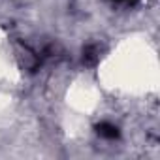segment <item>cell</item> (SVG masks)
Masks as SVG:
<instances>
[{
  "label": "cell",
  "mask_w": 160,
  "mask_h": 160,
  "mask_svg": "<svg viewBox=\"0 0 160 160\" xmlns=\"http://www.w3.org/2000/svg\"><path fill=\"white\" fill-rule=\"evenodd\" d=\"M96 134H98L100 138H104V139H111V141L121 138V130H119V126H115L113 122H108V121L96 124Z\"/></svg>",
  "instance_id": "obj_1"
},
{
  "label": "cell",
  "mask_w": 160,
  "mask_h": 160,
  "mask_svg": "<svg viewBox=\"0 0 160 160\" xmlns=\"http://www.w3.org/2000/svg\"><path fill=\"white\" fill-rule=\"evenodd\" d=\"M98 47L96 45H87L85 49H83V62L85 64H89V66H92V64H96V60L100 58L98 57Z\"/></svg>",
  "instance_id": "obj_2"
},
{
  "label": "cell",
  "mask_w": 160,
  "mask_h": 160,
  "mask_svg": "<svg viewBox=\"0 0 160 160\" xmlns=\"http://www.w3.org/2000/svg\"><path fill=\"white\" fill-rule=\"evenodd\" d=\"M115 2H119V4H136L138 0H115Z\"/></svg>",
  "instance_id": "obj_3"
}]
</instances>
